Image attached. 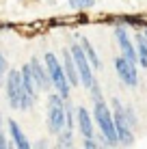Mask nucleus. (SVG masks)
Listing matches in <instances>:
<instances>
[{"label":"nucleus","instance_id":"1","mask_svg":"<svg viewBox=\"0 0 147 149\" xmlns=\"http://www.w3.org/2000/svg\"><path fill=\"white\" fill-rule=\"evenodd\" d=\"M93 121L98 127V141L102 143V147H119V138H117V127H115L113 119V108L110 104H106V100L93 102Z\"/></svg>","mask_w":147,"mask_h":149},{"label":"nucleus","instance_id":"2","mask_svg":"<svg viewBox=\"0 0 147 149\" xmlns=\"http://www.w3.org/2000/svg\"><path fill=\"white\" fill-rule=\"evenodd\" d=\"M43 63H45V69H48V74H50V80H52V89L56 91L63 100H69V95H72V84H69L67 76H65L61 56L48 50V52L43 54Z\"/></svg>","mask_w":147,"mask_h":149},{"label":"nucleus","instance_id":"3","mask_svg":"<svg viewBox=\"0 0 147 149\" xmlns=\"http://www.w3.org/2000/svg\"><path fill=\"white\" fill-rule=\"evenodd\" d=\"M48 100H45V106H48V110H45V127H48V132L52 136H56L63 132L65 127V100L61 97L56 91H50Z\"/></svg>","mask_w":147,"mask_h":149},{"label":"nucleus","instance_id":"4","mask_svg":"<svg viewBox=\"0 0 147 149\" xmlns=\"http://www.w3.org/2000/svg\"><path fill=\"white\" fill-rule=\"evenodd\" d=\"M69 50H72V56L76 61V67H78V76H80V86H82L84 91H89L91 86H93V82L98 80L95 78V71L91 67L87 54H84L82 45H80L78 39H72V43H69Z\"/></svg>","mask_w":147,"mask_h":149},{"label":"nucleus","instance_id":"5","mask_svg":"<svg viewBox=\"0 0 147 149\" xmlns=\"http://www.w3.org/2000/svg\"><path fill=\"white\" fill-rule=\"evenodd\" d=\"M110 108H113V119H115V127H117V138H119V147H134L136 136L134 130L125 123L123 117V104H121L119 97L110 100Z\"/></svg>","mask_w":147,"mask_h":149},{"label":"nucleus","instance_id":"6","mask_svg":"<svg viewBox=\"0 0 147 149\" xmlns=\"http://www.w3.org/2000/svg\"><path fill=\"white\" fill-rule=\"evenodd\" d=\"M113 65H115L117 78L121 80V84L125 89H136L139 86V65L136 63H130L123 54H117L113 58Z\"/></svg>","mask_w":147,"mask_h":149},{"label":"nucleus","instance_id":"7","mask_svg":"<svg viewBox=\"0 0 147 149\" xmlns=\"http://www.w3.org/2000/svg\"><path fill=\"white\" fill-rule=\"evenodd\" d=\"M113 37L117 41V48H119V54H123L130 63H136L139 65V54H136V45L132 37L128 33V26H123L121 22H115L113 24Z\"/></svg>","mask_w":147,"mask_h":149},{"label":"nucleus","instance_id":"8","mask_svg":"<svg viewBox=\"0 0 147 149\" xmlns=\"http://www.w3.org/2000/svg\"><path fill=\"white\" fill-rule=\"evenodd\" d=\"M24 86H22V74L20 69H9L4 76V95H7V104L13 110H20V100H22Z\"/></svg>","mask_w":147,"mask_h":149},{"label":"nucleus","instance_id":"9","mask_svg":"<svg viewBox=\"0 0 147 149\" xmlns=\"http://www.w3.org/2000/svg\"><path fill=\"white\" fill-rule=\"evenodd\" d=\"M28 63H30V71H33V78L37 82L39 93H50V91H52V80H50V74H48V69H45L43 58L30 56Z\"/></svg>","mask_w":147,"mask_h":149},{"label":"nucleus","instance_id":"10","mask_svg":"<svg viewBox=\"0 0 147 149\" xmlns=\"http://www.w3.org/2000/svg\"><path fill=\"white\" fill-rule=\"evenodd\" d=\"M76 130L80 132L82 138L95 136V121H93V112L84 106H76Z\"/></svg>","mask_w":147,"mask_h":149},{"label":"nucleus","instance_id":"11","mask_svg":"<svg viewBox=\"0 0 147 149\" xmlns=\"http://www.w3.org/2000/svg\"><path fill=\"white\" fill-rule=\"evenodd\" d=\"M61 63H63L65 76H67L72 89H78V86H80V76H78V67H76V61H74L72 50H69V48H63V50H61Z\"/></svg>","mask_w":147,"mask_h":149},{"label":"nucleus","instance_id":"12","mask_svg":"<svg viewBox=\"0 0 147 149\" xmlns=\"http://www.w3.org/2000/svg\"><path fill=\"white\" fill-rule=\"evenodd\" d=\"M7 130H9V138H11V145L17 147V149H30L33 147V143L28 141V136L24 134V130L20 127V123L15 119H9L7 121Z\"/></svg>","mask_w":147,"mask_h":149},{"label":"nucleus","instance_id":"13","mask_svg":"<svg viewBox=\"0 0 147 149\" xmlns=\"http://www.w3.org/2000/svg\"><path fill=\"white\" fill-rule=\"evenodd\" d=\"M78 41H80V45H82V50H84V54H87V58H89V63H91V67H93V71H102V61H100V54H98V50L93 48V43L89 41V37L80 35Z\"/></svg>","mask_w":147,"mask_h":149},{"label":"nucleus","instance_id":"14","mask_svg":"<svg viewBox=\"0 0 147 149\" xmlns=\"http://www.w3.org/2000/svg\"><path fill=\"white\" fill-rule=\"evenodd\" d=\"M20 74H22V86H24V93H28L30 97H35V100H37V97H39V89H37V82H35V78H33V71H30V63L22 65Z\"/></svg>","mask_w":147,"mask_h":149},{"label":"nucleus","instance_id":"15","mask_svg":"<svg viewBox=\"0 0 147 149\" xmlns=\"http://www.w3.org/2000/svg\"><path fill=\"white\" fill-rule=\"evenodd\" d=\"M110 24H115V22H121L123 26H128V28H134V30H143L147 26V19L143 17V15H115L113 19H108Z\"/></svg>","mask_w":147,"mask_h":149},{"label":"nucleus","instance_id":"16","mask_svg":"<svg viewBox=\"0 0 147 149\" xmlns=\"http://www.w3.org/2000/svg\"><path fill=\"white\" fill-rule=\"evenodd\" d=\"M134 45H136V54H139V67L147 69V39H145L143 30L134 33Z\"/></svg>","mask_w":147,"mask_h":149},{"label":"nucleus","instance_id":"17","mask_svg":"<svg viewBox=\"0 0 147 149\" xmlns=\"http://www.w3.org/2000/svg\"><path fill=\"white\" fill-rule=\"evenodd\" d=\"M74 132H76V130L63 127V132H61V134H56V147H61V149L74 147Z\"/></svg>","mask_w":147,"mask_h":149},{"label":"nucleus","instance_id":"18","mask_svg":"<svg viewBox=\"0 0 147 149\" xmlns=\"http://www.w3.org/2000/svg\"><path fill=\"white\" fill-rule=\"evenodd\" d=\"M95 4H98V0H67V7L72 9V11H89V9H93Z\"/></svg>","mask_w":147,"mask_h":149},{"label":"nucleus","instance_id":"19","mask_svg":"<svg viewBox=\"0 0 147 149\" xmlns=\"http://www.w3.org/2000/svg\"><path fill=\"white\" fill-rule=\"evenodd\" d=\"M123 117H125V123H128L132 130L139 125V115H136V110H134L132 104H123Z\"/></svg>","mask_w":147,"mask_h":149},{"label":"nucleus","instance_id":"20","mask_svg":"<svg viewBox=\"0 0 147 149\" xmlns=\"http://www.w3.org/2000/svg\"><path fill=\"white\" fill-rule=\"evenodd\" d=\"M89 97H91V102H100V100H104L102 86H100V82H98V80H95V82H93V86L89 89Z\"/></svg>","mask_w":147,"mask_h":149},{"label":"nucleus","instance_id":"21","mask_svg":"<svg viewBox=\"0 0 147 149\" xmlns=\"http://www.w3.org/2000/svg\"><path fill=\"white\" fill-rule=\"evenodd\" d=\"M7 71H9V61H7V56L2 54V50H0V86L4 84V76H7Z\"/></svg>","mask_w":147,"mask_h":149},{"label":"nucleus","instance_id":"22","mask_svg":"<svg viewBox=\"0 0 147 149\" xmlns=\"http://www.w3.org/2000/svg\"><path fill=\"white\" fill-rule=\"evenodd\" d=\"M82 147L84 149H100V147H102V143L95 141V136H89V138H82Z\"/></svg>","mask_w":147,"mask_h":149},{"label":"nucleus","instance_id":"23","mask_svg":"<svg viewBox=\"0 0 147 149\" xmlns=\"http://www.w3.org/2000/svg\"><path fill=\"white\" fill-rule=\"evenodd\" d=\"M9 147V141L4 136V121H2V115H0V149H7Z\"/></svg>","mask_w":147,"mask_h":149},{"label":"nucleus","instance_id":"24","mask_svg":"<svg viewBox=\"0 0 147 149\" xmlns=\"http://www.w3.org/2000/svg\"><path fill=\"white\" fill-rule=\"evenodd\" d=\"M48 145H50V143H45V138H41V141L37 143V147H41V149H43V147H48Z\"/></svg>","mask_w":147,"mask_h":149},{"label":"nucleus","instance_id":"25","mask_svg":"<svg viewBox=\"0 0 147 149\" xmlns=\"http://www.w3.org/2000/svg\"><path fill=\"white\" fill-rule=\"evenodd\" d=\"M143 35H145V39H147V26H145V28H143Z\"/></svg>","mask_w":147,"mask_h":149}]
</instances>
